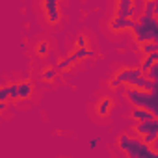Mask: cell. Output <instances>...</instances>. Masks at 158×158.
Instances as JSON below:
<instances>
[{"mask_svg": "<svg viewBox=\"0 0 158 158\" xmlns=\"http://www.w3.org/2000/svg\"><path fill=\"white\" fill-rule=\"evenodd\" d=\"M117 145L130 158H158V152L152 151L151 145L143 143L141 139H134L128 134H121L117 138Z\"/></svg>", "mask_w": 158, "mask_h": 158, "instance_id": "obj_1", "label": "cell"}, {"mask_svg": "<svg viewBox=\"0 0 158 158\" xmlns=\"http://www.w3.org/2000/svg\"><path fill=\"white\" fill-rule=\"evenodd\" d=\"M134 32V39L138 43L143 41H158V23H156V15H145L141 13L136 19V24L132 26Z\"/></svg>", "mask_w": 158, "mask_h": 158, "instance_id": "obj_2", "label": "cell"}, {"mask_svg": "<svg viewBox=\"0 0 158 158\" xmlns=\"http://www.w3.org/2000/svg\"><path fill=\"white\" fill-rule=\"evenodd\" d=\"M125 97L127 101L132 104V106H138V108H147L149 112H152L154 115H158V93H152V91H141V89H136V88H127L125 91Z\"/></svg>", "mask_w": 158, "mask_h": 158, "instance_id": "obj_3", "label": "cell"}, {"mask_svg": "<svg viewBox=\"0 0 158 158\" xmlns=\"http://www.w3.org/2000/svg\"><path fill=\"white\" fill-rule=\"evenodd\" d=\"M43 11L47 17V23L56 26L61 21V11H60V0H43Z\"/></svg>", "mask_w": 158, "mask_h": 158, "instance_id": "obj_4", "label": "cell"}, {"mask_svg": "<svg viewBox=\"0 0 158 158\" xmlns=\"http://www.w3.org/2000/svg\"><path fill=\"white\" fill-rule=\"evenodd\" d=\"M136 24V19L134 17H114L108 24L110 32L114 34H119V32H125V30H132V26Z\"/></svg>", "mask_w": 158, "mask_h": 158, "instance_id": "obj_5", "label": "cell"}, {"mask_svg": "<svg viewBox=\"0 0 158 158\" xmlns=\"http://www.w3.org/2000/svg\"><path fill=\"white\" fill-rule=\"evenodd\" d=\"M139 74H141V69H139V67H123V69L117 71L115 78H117L123 86H130Z\"/></svg>", "mask_w": 158, "mask_h": 158, "instance_id": "obj_6", "label": "cell"}, {"mask_svg": "<svg viewBox=\"0 0 158 158\" xmlns=\"http://www.w3.org/2000/svg\"><path fill=\"white\" fill-rule=\"evenodd\" d=\"M130 88H136V89H141V91H152V93H158V80H149L145 74H139L136 80L130 84Z\"/></svg>", "mask_w": 158, "mask_h": 158, "instance_id": "obj_7", "label": "cell"}, {"mask_svg": "<svg viewBox=\"0 0 158 158\" xmlns=\"http://www.w3.org/2000/svg\"><path fill=\"white\" fill-rule=\"evenodd\" d=\"M132 4H134V0H115V15L117 17H134Z\"/></svg>", "mask_w": 158, "mask_h": 158, "instance_id": "obj_8", "label": "cell"}, {"mask_svg": "<svg viewBox=\"0 0 158 158\" xmlns=\"http://www.w3.org/2000/svg\"><path fill=\"white\" fill-rule=\"evenodd\" d=\"M112 110H114V101H112L110 97L99 99V102H97V106H95V112H97L99 117H108Z\"/></svg>", "mask_w": 158, "mask_h": 158, "instance_id": "obj_9", "label": "cell"}, {"mask_svg": "<svg viewBox=\"0 0 158 158\" xmlns=\"http://www.w3.org/2000/svg\"><path fill=\"white\" fill-rule=\"evenodd\" d=\"M152 128H158V119H156V117L147 119V121H138L136 127H134V130H136L138 136H143L145 132H149V130H152Z\"/></svg>", "mask_w": 158, "mask_h": 158, "instance_id": "obj_10", "label": "cell"}, {"mask_svg": "<svg viewBox=\"0 0 158 158\" xmlns=\"http://www.w3.org/2000/svg\"><path fill=\"white\" fill-rule=\"evenodd\" d=\"M32 95H34V84H32L30 80L19 82V101H21V99L26 101V99H30Z\"/></svg>", "mask_w": 158, "mask_h": 158, "instance_id": "obj_11", "label": "cell"}, {"mask_svg": "<svg viewBox=\"0 0 158 158\" xmlns=\"http://www.w3.org/2000/svg\"><path fill=\"white\" fill-rule=\"evenodd\" d=\"M130 117L136 119V121H147V119H152V117H156V115H154L152 112H149L147 108H138V106H134Z\"/></svg>", "mask_w": 158, "mask_h": 158, "instance_id": "obj_12", "label": "cell"}, {"mask_svg": "<svg viewBox=\"0 0 158 158\" xmlns=\"http://www.w3.org/2000/svg\"><path fill=\"white\" fill-rule=\"evenodd\" d=\"M154 61H158V50H154V52H151V54H145L143 56V60H141V65H139V69H141V73H145Z\"/></svg>", "mask_w": 158, "mask_h": 158, "instance_id": "obj_13", "label": "cell"}, {"mask_svg": "<svg viewBox=\"0 0 158 158\" xmlns=\"http://www.w3.org/2000/svg\"><path fill=\"white\" fill-rule=\"evenodd\" d=\"M58 74H60V71L56 69V65H52V67H47V69L43 71L41 78H43L45 82H52V80H56V78H58Z\"/></svg>", "mask_w": 158, "mask_h": 158, "instance_id": "obj_14", "label": "cell"}, {"mask_svg": "<svg viewBox=\"0 0 158 158\" xmlns=\"http://www.w3.org/2000/svg\"><path fill=\"white\" fill-rule=\"evenodd\" d=\"M48 52H50V45H48V41H45V39H39V43L35 45V54H37L39 58H45Z\"/></svg>", "mask_w": 158, "mask_h": 158, "instance_id": "obj_15", "label": "cell"}, {"mask_svg": "<svg viewBox=\"0 0 158 158\" xmlns=\"http://www.w3.org/2000/svg\"><path fill=\"white\" fill-rule=\"evenodd\" d=\"M154 50H158V45H156V41H143V43H139V52L145 56V54H151V52H154Z\"/></svg>", "mask_w": 158, "mask_h": 158, "instance_id": "obj_16", "label": "cell"}, {"mask_svg": "<svg viewBox=\"0 0 158 158\" xmlns=\"http://www.w3.org/2000/svg\"><path fill=\"white\" fill-rule=\"evenodd\" d=\"M8 101H19V82L8 84Z\"/></svg>", "mask_w": 158, "mask_h": 158, "instance_id": "obj_17", "label": "cell"}, {"mask_svg": "<svg viewBox=\"0 0 158 158\" xmlns=\"http://www.w3.org/2000/svg\"><path fill=\"white\" fill-rule=\"evenodd\" d=\"M156 138H158V128H152V130H149L141 136V141L147 143V145H152V143H156Z\"/></svg>", "mask_w": 158, "mask_h": 158, "instance_id": "obj_18", "label": "cell"}, {"mask_svg": "<svg viewBox=\"0 0 158 158\" xmlns=\"http://www.w3.org/2000/svg\"><path fill=\"white\" fill-rule=\"evenodd\" d=\"M74 63H76V60L69 54L67 58H63V60H60V61L56 63V69H58V71H65L67 67H71V65H74Z\"/></svg>", "mask_w": 158, "mask_h": 158, "instance_id": "obj_19", "label": "cell"}, {"mask_svg": "<svg viewBox=\"0 0 158 158\" xmlns=\"http://www.w3.org/2000/svg\"><path fill=\"white\" fill-rule=\"evenodd\" d=\"M143 13L156 15V0H143Z\"/></svg>", "mask_w": 158, "mask_h": 158, "instance_id": "obj_20", "label": "cell"}, {"mask_svg": "<svg viewBox=\"0 0 158 158\" xmlns=\"http://www.w3.org/2000/svg\"><path fill=\"white\" fill-rule=\"evenodd\" d=\"M141 74H145L149 80H158V61H154V63H152L145 73H141Z\"/></svg>", "mask_w": 158, "mask_h": 158, "instance_id": "obj_21", "label": "cell"}, {"mask_svg": "<svg viewBox=\"0 0 158 158\" xmlns=\"http://www.w3.org/2000/svg\"><path fill=\"white\" fill-rule=\"evenodd\" d=\"M88 35H78L76 37V47H88Z\"/></svg>", "mask_w": 158, "mask_h": 158, "instance_id": "obj_22", "label": "cell"}, {"mask_svg": "<svg viewBox=\"0 0 158 158\" xmlns=\"http://www.w3.org/2000/svg\"><path fill=\"white\" fill-rule=\"evenodd\" d=\"M99 143H101V138H91L89 139V151H95L99 147Z\"/></svg>", "mask_w": 158, "mask_h": 158, "instance_id": "obj_23", "label": "cell"}, {"mask_svg": "<svg viewBox=\"0 0 158 158\" xmlns=\"http://www.w3.org/2000/svg\"><path fill=\"white\" fill-rule=\"evenodd\" d=\"M0 101H8V86L0 88Z\"/></svg>", "mask_w": 158, "mask_h": 158, "instance_id": "obj_24", "label": "cell"}, {"mask_svg": "<svg viewBox=\"0 0 158 158\" xmlns=\"http://www.w3.org/2000/svg\"><path fill=\"white\" fill-rule=\"evenodd\" d=\"M121 86H123V84L117 80V78H112V80H110V88H112V89H117V88H121Z\"/></svg>", "mask_w": 158, "mask_h": 158, "instance_id": "obj_25", "label": "cell"}, {"mask_svg": "<svg viewBox=\"0 0 158 158\" xmlns=\"http://www.w3.org/2000/svg\"><path fill=\"white\" fill-rule=\"evenodd\" d=\"M8 108V101H0V112H4Z\"/></svg>", "mask_w": 158, "mask_h": 158, "instance_id": "obj_26", "label": "cell"}]
</instances>
